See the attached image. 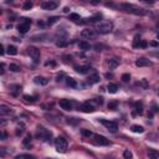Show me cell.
<instances>
[{"label": "cell", "instance_id": "1", "mask_svg": "<svg viewBox=\"0 0 159 159\" xmlns=\"http://www.w3.org/2000/svg\"><path fill=\"white\" fill-rule=\"evenodd\" d=\"M118 8L123 11H126V13H131L134 15H145L147 14V11L143 8H139V6L133 5V4H128V3H122V4H119Z\"/></svg>", "mask_w": 159, "mask_h": 159}, {"label": "cell", "instance_id": "2", "mask_svg": "<svg viewBox=\"0 0 159 159\" xmlns=\"http://www.w3.org/2000/svg\"><path fill=\"white\" fill-rule=\"evenodd\" d=\"M36 137L42 139L44 142H48V140L52 138V132L46 129L45 127L42 126H38V129H36Z\"/></svg>", "mask_w": 159, "mask_h": 159}, {"label": "cell", "instance_id": "3", "mask_svg": "<svg viewBox=\"0 0 159 159\" xmlns=\"http://www.w3.org/2000/svg\"><path fill=\"white\" fill-rule=\"evenodd\" d=\"M96 30L100 32V34H109L113 30V22L112 21H101L97 24Z\"/></svg>", "mask_w": 159, "mask_h": 159}, {"label": "cell", "instance_id": "4", "mask_svg": "<svg viewBox=\"0 0 159 159\" xmlns=\"http://www.w3.org/2000/svg\"><path fill=\"white\" fill-rule=\"evenodd\" d=\"M55 147L58 153H66L67 152V140L64 137H57L55 139Z\"/></svg>", "mask_w": 159, "mask_h": 159}, {"label": "cell", "instance_id": "5", "mask_svg": "<svg viewBox=\"0 0 159 159\" xmlns=\"http://www.w3.org/2000/svg\"><path fill=\"white\" fill-rule=\"evenodd\" d=\"M60 5V3L57 0H46L41 3V8L44 10H55Z\"/></svg>", "mask_w": 159, "mask_h": 159}, {"label": "cell", "instance_id": "6", "mask_svg": "<svg viewBox=\"0 0 159 159\" xmlns=\"http://www.w3.org/2000/svg\"><path fill=\"white\" fill-rule=\"evenodd\" d=\"M98 121L102 123L103 126L108 129V131L111 132V133H116L117 129H118V126H117V123L113 121H107V119H98Z\"/></svg>", "mask_w": 159, "mask_h": 159}, {"label": "cell", "instance_id": "7", "mask_svg": "<svg viewBox=\"0 0 159 159\" xmlns=\"http://www.w3.org/2000/svg\"><path fill=\"white\" fill-rule=\"evenodd\" d=\"M58 104H60V107H61L62 109H65V111H72L74 107H75L76 102L70 101V100H60Z\"/></svg>", "mask_w": 159, "mask_h": 159}, {"label": "cell", "instance_id": "8", "mask_svg": "<svg viewBox=\"0 0 159 159\" xmlns=\"http://www.w3.org/2000/svg\"><path fill=\"white\" fill-rule=\"evenodd\" d=\"M28 54L32 57V58H34V62H35V64H38L39 58H40V50L36 48V47H31V46H30L28 48Z\"/></svg>", "mask_w": 159, "mask_h": 159}, {"label": "cell", "instance_id": "9", "mask_svg": "<svg viewBox=\"0 0 159 159\" xmlns=\"http://www.w3.org/2000/svg\"><path fill=\"white\" fill-rule=\"evenodd\" d=\"M78 109L82 111V112H84V113H92L94 111V107L92 106V103L91 102H84V103H82V104L78 106Z\"/></svg>", "mask_w": 159, "mask_h": 159}, {"label": "cell", "instance_id": "10", "mask_svg": "<svg viewBox=\"0 0 159 159\" xmlns=\"http://www.w3.org/2000/svg\"><path fill=\"white\" fill-rule=\"evenodd\" d=\"M93 138H94V143H96L97 145H108V144H109V140L107 139L106 137H103V136L94 134Z\"/></svg>", "mask_w": 159, "mask_h": 159}, {"label": "cell", "instance_id": "11", "mask_svg": "<svg viewBox=\"0 0 159 159\" xmlns=\"http://www.w3.org/2000/svg\"><path fill=\"white\" fill-rule=\"evenodd\" d=\"M150 65H152V61L147 60L145 57H140V58H138L136 61V66H138V67H145V66H150Z\"/></svg>", "mask_w": 159, "mask_h": 159}, {"label": "cell", "instance_id": "12", "mask_svg": "<svg viewBox=\"0 0 159 159\" xmlns=\"http://www.w3.org/2000/svg\"><path fill=\"white\" fill-rule=\"evenodd\" d=\"M81 36L83 39H91L94 36V31L92 29H84L81 31Z\"/></svg>", "mask_w": 159, "mask_h": 159}, {"label": "cell", "instance_id": "13", "mask_svg": "<svg viewBox=\"0 0 159 159\" xmlns=\"http://www.w3.org/2000/svg\"><path fill=\"white\" fill-rule=\"evenodd\" d=\"M30 29V24H26V22H20L18 25V31L20 34H26Z\"/></svg>", "mask_w": 159, "mask_h": 159}, {"label": "cell", "instance_id": "14", "mask_svg": "<svg viewBox=\"0 0 159 159\" xmlns=\"http://www.w3.org/2000/svg\"><path fill=\"white\" fill-rule=\"evenodd\" d=\"M34 82L36 84H41V86H46L48 83V80H47L46 77H42V76H36L35 78H34Z\"/></svg>", "mask_w": 159, "mask_h": 159}, {"label": "cell", "instance_id": "15", "mask_svg": "<svg viewBox=\"0 0 159 159\" xmlns=\"http://www.w3.org/2000/svg\"><path fill=\"white\" fill-rule=\"evenodd\" d=\"M142 113H143V103L136 102L134 103V112L132 113V114L136 116V114H142Z\"/></svg>", "mask_w": 159, "mask_h": 159}, {"label": "cell", "instance_id": "16", "mask_svg": "<svg viewBox=\"0 0 159 159\" xmlns=\"http://www.w3.org/2000/svg\"><path fill=\"white\" fill-rule=\"evenodd\" d=\"M119 62H121V60L118 58V57H112V58H109L108 60V66H109V68H116L117 66L119 65Z\"/></svg>", "mask_w": 159, "mask_h": 159}, {"label": "cell", "instance_id": "17", "mask_svg": "<svg viewBox=\"0 0 159 159\" xmlns=\"http://www.w3.org/2000/svg\"><path fill=\"white\" fill-rule=\"evenodd\" d=\"M75 70H76V72H78L81 75H84V74H87L91 70V66H76Z\"/></svg>", "mask_w": 159, "mask_h": 159}, {"label": "cell", "instance_id": "18", "mask_svg": "<svg viewBox=\"0 0 159 159\" xmlns=\"http://www.w3.org/2000/svg\"><path fill=\"white\" fill-rule=\"evenodd\" d=\"M0 113L3 114V116H5V114H11L13 113V109L8 107V106H5V104H1L0 106Z\"/></svg>", "mask_w": 159, "mask_h": 159}, {"label": "cell", "instance_id": "19", "mask_svg": "<svg viewBox=\"0 0 159 159\" xmlns=\"http://www.w3.org/2000/svg\"><path fill=\"white\" fill-rule=\"evenodd\" d=\"M107 91L109 92V93H116L117 91H118V84H116V83H108L107 84Z\"/></svg>", "mask_w": 159, "mask_h": 159}, {"label": "cell", "instance_id": "20", "mask_svg": "<svg viewBox=\"0 0 159 159\" xmlns=\"http://www.w3.org/2000/svg\"><path fill=\"white\" fill-rule=\"evenodd\" d=\"M66 83L67 86H70V87H72V88H76L78 84H77V81H76L75 78H72V77H66Z\"/></svg>", "mask_w": 159, "mask_h": 159}, {"label": "cell", "instance_id": "21", "mask_svg": "<svg viewBox=\"0 0 159 159\" xmlns=\"http://www.w3.org/2000/svg\"><path fill=\"white\" fill-rule=\"evenodd\" d=\"M87 81H88V83H90V84L97 83V82H100V76L97 75V74H94V75L90 76V78H88Z\"/></svg>", "mask_w": 159, "mask_h": 159}, {"label": "cell", "instance_id": "22", "mask_svg": "<svg viewBox=\"0 0 159 159\" xmlns=\"http://www.w3.org/2000/svg\"><path fill=\"white\" fill-rule=\"evenodd\" d=\"M132 132H134V133H143L144 132V128L142 127V126H138V124H133L131 127Z\"/></svg>", "mask_w": 159, "mask_h": 159}, {"label": "cell", "instance_id": "23", "mask_svg": "<svg viewBox=\"0 0 159 159\" xmlns=\"http://www.w3.org/2000/svg\"><path fill=\"white\" fill-rule=\"evenodd\" d=\"M24 131H25V124L21 122V123H19V124H18V127H16V136L22 134V133H24Z\"/></svg>", "mask_w": 159, "mask_h": 159}, {"label": "cell", "instance_id": "24", "mask_svg": "<svg viewBox=\"0 0 159 159\" xmlns=\"http://www.w3.org/2000/svg\"><path fill=\"white\" fill-rule=\"evenodd\" d=\"M9 55H16L18 54V48L14 46V45H9L8 46V51H6Z\"/></svg>", "mask_w": 159, "mask_h": 159}, {"label": "cell", "instance_id": "25", "mask_svg": "<svg viewBox=\"0 0 159 159\" xmlns=\"http://www.w3.org/2000/svg\"><path fill=\"white\" fill-rule=\"evenodd\" d=\"M46 38L45 34H41V35H34L31 38V41H44V39Z\"/></svg>", "mask_w": 159, "mask_h": 159}, {"label": "cell", "instance_id": "26", "mask_svg": "<svg viewBox=\"0 0 159 159\" xmlns=\"http://www.w3.org/2000/svg\"><path fill=\"white\" fill-rule=\"evenodd\" d=\"M148 155H149V158H159V153L155 149L148 150Z\"/></svg>", "mask_w": 159, "mask_h": 159}, {"label": "cell", "instance_id": "27", "mask_svg": "<svg viewBox=\"0 0 159 159\" xmlns=\"http://www.w3.org/2000/svg\"><path fill=\"white\" fill-rule=\"evenodd\" d=\"M9 70L13 71V72H19L20 71V66L16 65V64H10L9 65Z\"/></svg>", "mask_w": 159, "mask_h": 159}, {"label": "cell", "instance_id": "28", "mask_svg": "<svg viewBox=\"0 0 159 159\" xmlns=\"http://www.w3.org/2000/svg\"><path fill=\"white\" fill-rule=\"evenodd\" d=\"M32 8V1H30V0H26L24 4H22V9L24 10H30Z\"/></svg>", "mask_w": 159, "mask_h": 159}, {"label": "cell", "instance_id": "29", "mask_svg": "<svg viewBox=\"0 0 159 159\" xmlns=\"http://www.w3.org/2000/svg\"><path fill=\"white\" fill-rule=\"evenodd\" d=\"M22 98L25 100V102H30V103L35 102V100H36V97H35V96H29V94H25Z\"/></svg>", "mask_w": 159, "mask_h": 159}, {"label": "cell", "instance_id": "30", "mask_svg": "<svg viewBox=\"0 0 159 159\" xmlns=\"http://www.w3.org/2000/svg\"><path fill=\"white\" fill-rule=\"evenodd\" d=\"M80 48L81 50H90L91 48V46H90V44L88 42H86V41H82V42H80Z\"/></svg>", "mask_w": 159, "mask_h": 159}, {"label": "cell", "instance_id": "31", "mask_svg": "<svg viewBox=\"0 0 159 159\" xmlns=\"http://www.w3.org/2000/svg\"><path fill=\"white\" fill-rule=\"evenodd\" d=\"M68 19L72 20V21H80V20H81V18H80V15H78V14H75V13H72V14H70Z\"/></svg>", "mask_w": 159, "mask_h": 159}, {"label": "cell", "instance_id": "32", "mask_svg": "<svg viewBox=\"0 0 159 159\" xmlns=\"http://www.w3.org/2000/svg\"><path fill=\"white\" fill-rule=\"evenodd\" d=\"M117 106H118V102H117V101L109 102V103H108V109H111V111H114V109H117Z\"/></svg>", "mask_w": 159, "mask_h": 159}, {"label": "cell", "instance_id": "33", "mask_svg": "<svg viewBox=\"0 0 159 159\" xmlns=\"http://www.w3.org/2000/svg\"><path fill=\"white\" fill-rule=\"evenodd\" d=\"M102 19V14H96L94 16H92V18H90V21H92V22H96V21H100V20Z\"/></svg>", "mask_w": 159, "mask_h": 159}, {"label": "cell", "instance_id": "34", "mask_svg": "<svg viewBox=\"0 0 159 159\" xmlns=\"http://www.w3.org/2000/svg\"><path fill=\"white\" fill-rule=\"evenodd\" d=\"M138 84H139V86H142V87H143L144 90L149 87V83H148V81H147V78H143V80H140V82H139V83H138Z\"/></svg>", "mask_w": 159, "mask_h": 159}, {"label": "cell", "instance_id": "35", "mask_svg": "<svg viewBox=\"0 0 159 159\" xmlns=\"http://www.w3.org/2000/svg\"><path fill=\"white\" fill-rule=\"evenodd\" d=\"M11 90H13V92H14V94H16L19 91H21V86L20 84H13L11 87H10Z\"/></svg>", "mask_w": 159, "mask_h": 159}, {"label": "cell", "instance_id": "36", "mask_svg": "<svg viewBox=\"0 0 159 159\" xmlns=\"http://www.w3.org/2000/svg\"><path fill=\"white\" fill-rule=\"evenodd\" d=\"M42 109H45V111H50V109H52V107H54V103H44L42 106Z\"/></svg>", "mask_w": 159, "mask_h": 159}, {"label": "cell", "instance_id": "37", "mask_svg": "<svg viewBox=\"0 0 159 159\" xmlns=\"http://www.w3.org/2000/svg\"><path fill=\"white\" fill-rule=\"evenodd\" d=\"M16 159H22V158H28V159H34V155H31V154H18Z\"/></svg>", "mask_w": 159, "mask_h": 159}, {"label": "cell", "instance_id": "38", "mask_svg": "<svg viewBox=\"0 0 159 159\" xmlns=\"http://www.w3.org/2000/svg\"><path fill=\"white\" fill-rule=\"evenodd\" d=\"M31 139H32V138H31V136H30V134L26 136V137H25V139L22 140V144H24L25 147H28L29 144H31Z\"/></svg>", "mask_w": 159, "mask_h": 159}, {"label": "cell", "instance_id": "39", "mask_svg": "<svg viewBox=\"0 0 159 159\" xmlns=\"http://www.w3.org/2000/svg\"><path fill=\"white\" fill-rule=\"evenodd\" d=\"M140 38L137 35L136 38H134V40H133V47H139V44H140Z\"/></svg>", "mask_w": 159, "mask_h": 159}, {"label": "cell", "instance_id": "40", "mask_svg": "<svg viewBox=\"0 0 159 159\" xmlns=\"http://www.w3.org/2000/svg\"><path fill=\"white\" fill-rule=\"evenodd\" d=\"M64 78L66 80V75L64 72H60V74H57L56 76V81L57 82H61V81H64Z\"/></svg>", "mask_w": 159, "mask_h": 159}, {"label": "cell", "instance_id": "41", "mask_svg": "<svg viewBox=\"0 0 159 159\" xmlns=\"http://www.w3.org/2000/svg\"><path fill=\"white\" fill-rule=\"evenodd\" d=\"M81 134L82 136H84V137H91L92 136V132L90 131V129H81Z\"/></svg>", "mask_w": 159, "mask_h": 159}, {"label": "cell", "instance_id": "42", "mask_svg": "<svg viewBox=\"0 0 159 159\" xmlns=\"http://www.w3.org/2000/svg\"><path fill=\"white\" fill-rule=\"evenodd\" d=\"M58 19H60L58 16H52V18H50V19L47 20V25H52V24H55Z\"/></svg>", "mask_w": 159, "mask_h": 159}, {"label": "cell", "instance_id": "43", "mask_svg": "<svg viewBox=\"0 0 159 159\" xmlns=\"http://www.w3.org/2000/svg\"><path fill=\"white\" fill-rule=\"evenodd\" d=\"M123 157H124V158L126 159H129V158H132V157H133V154H132V152L131 150H124V152H123Z\"/></svg>", "mask_w": 159, "mask_h": 159}, {"label": "cell", "instance_id": "44", "mask_svg": "<svg viewBox=\"0 0 159 159\" xmlns=\"http://www.w3.org/2000/svg\"><path fill=\"white\" fill-rule=\"evenodd\" d=\"M56 45L58 47H66L68 44H67V41H65V40H60V41H57Z\"/></svg>", "mask_w": 159, "mask_h": 159}, {"label": "cell", "instance_id": "45", "mask_svg": "<svg viewBox=\"0 0 159 159\" xmlns=\"http://www.w3.org/2000/svg\"><path fill=\"white\" fill-rule=\"evenodd\" d=\"M129 80H131V75L129 74H123L122 75V81L123 82H128Z\"/></svg>", "mask_w": 159, "mask_h": 159}, {"label": "cell", "instance_id": "46", "mask_svg": "<svg viewBox=\"0 0 159 159\" xmlns=\"http://www.w3.org/2000/svg\"><path fill=\"white\" fill-rule=\"evenodd\" d=\"M103 48H104V46H103L102 44H96V45H94V50H96V51H102Z\"/></svg>", "mask_w": 159, "mask_h": 159}, {"label": "cell", "instance_id": "47", "mask_svg": "<svg viewBox=\"0 0 159 159\" xmlns=\"http://www.w3.org/2000/svg\"><path fill=\"white\" fill-rule=\"evenodd\" d=\"M139 47H142V48H147V47H148V42L144 41V40H142L140 44H139Z\"/></svg>", "mask_w": 159, "mask_h": 159}, {"label": "cell", "instance_id": "48", "mask_svg": "<svg viewBox=\"0 0 159 159\" xmlns=\"http://www.w3.org/2000/svg\"><path fill=\"white\" fill-rule=\"evenodd\" d=\"M150 56L153 57H157V58H159V50H157V51H152V52H149Z\"/></svg>", "mask_w": 159, "mask_h": 159}, {"label": "cell", "instance_id": "49", "mask_svg": "<svg viewBox=\"0 0 159 159\" xmlns=\"http://www.w3.org/2000/svg\"><path fill=\"white\" fill-rule=\"evenodd\" d=\"M68 123L76 124V123H78V119H77V118H70V119H68Z\"/></svg>", "mask_w": 159, "mask_h": 159}, {"label": "cell", "instance_id": "50", "mask_svg": "<svg viewBox=\"0 0 159 159\" xmlns=\"http://www.w3.org/2000/svg\"><path fill=\"white\" fill-rule=\"evenodd\" d=\"M94 102L98 103V104L101 106V104H103V98H102V97H100V98H96V101H94Z\"/></svg>", "mask_w": 159, "mask_h": 159}, {"label": "cell", "instance_id": "51", "mask_svg": "<svg viewBox=\"0 0 159 159\" xmlns=\"http://www.w3.org/2000/svg\"><path fill=\"white\" fill-rule=\"evenodd\" d=\"M56 64L54 62V61H47V62H45V66H55Z\"/></svg>", "mask_w": 159, "mask_h": 159}, {"label": "cell", "instance_id": "52", "mask_svg": "<svg viewBox=\"0 0 159 159\" xmlns=\"http://www.w3.org/2000/svg\"><path fill=\"white\" fill-rule=\"evenodd\" d=\"M91 3H92L93 5H97V4H100V3H101V0H91Z\"/></svg>", "mask_w": 159, "mask_h": 159}, {"label": "cell", "instance_id": "53", "mask_svg": "<svg viewBox=\"0 0 159 159\" xmlns=\"http://www.w3.org/2000/svg\"><path fill=\"white\" fill-rule=\"evenodd\" d=\"M106 6H114V5L112 1H108V3H106Z\"/></svg>", "mask_w": 159, "mask_h": 159}, {"label": "cell", "instance_id": "54", "mask_svg": "<svg viewBox=\"0 0 159 159\" xmlns=\"http://www.w3.org/2000/svg\"><path fill=\"white\" fill-rule=\"evenodd\" d=\"M150 45H152V46H158V42H157V41H152Z\"/></svg>", "mask_w": 159, "mask_h": 159}, {"label": "cell", "instance_id": "55", "mask_svg": "<svg viewBox=\"0 0 159 159\" xmlns=\"http://www.w3.org/2000/svg\"><path fill=\"white\" fill-rule=\"evenodd\" d=\"M4 52H5V51H4V46H3V45H1V46H0V54H1V55H3V54H4Z\"/></svg>", "mask_w": 159, "mask_h": 159}, {"label": "cell", "instance_id": "56", "mask_svg": "<svg viewBox=\"0 0 159 159\" xmlns=\"http://www.w3.org/2000/svg\"><path fill=\"white\" fill-rule=\"evenodd\" d=\"M5 138H6V133L3 132V134H1V139H5Z\"/></svg>", "mask_w": 159, "mask_h": 159}, {"label": "cell", "instance_id": "57", "mask_svg": "<svg viewBox=\"0 0 159 159\" xmlns=\"http://www.w3.org/2000/svg\"><path fill=\"white\" fill-rule=\"evenodd\" d=\"M106 77H107V78H109V77H113V75H112V74H106Z\"/></svg>", "mask_w": 159, "mask_h": 159}, {"label": "cell", "instance_id": "58", "mask_svg": "<svg viewBox=\"0 0 159 159\" xmlns=\"http://www.w3.org/2000/svg\"><path fill=\"white\" fill-rule=\"evenodd\" d=\"M5 3H6V4H9V3H11V0H5Z\"/></svg>", "mask_w": 159, "mask_h": 159}, {"label": "cell", "instance_id": "59", "mask_svg": "<svg viewBox=\"0 0 159 159\" xmlns=\"http://www.w3.org/2000/svg\"><path fill=\"white\" fill-rule=\"evenodd\" d=\"M143 1H147V3H152L153 0H143Z\"/></svg>", "mask_w": 159, "mask_h": 159}, {"label": "cell", "instance_id": "60", "mask_svg": "<svg viewBox=\"0 0 159 159\" xmlns=\"http://www.w3.org/2000/svg\"><path fill=\"white\" fill-rule=\"evenodd\" d=\"M157 39H158V40H159V32H158V35H157Z\"/></svg>", "mask_w": 159, "mask_h": 159}]
</instances>
